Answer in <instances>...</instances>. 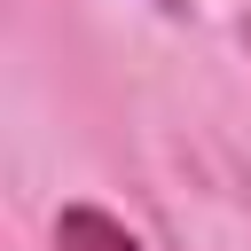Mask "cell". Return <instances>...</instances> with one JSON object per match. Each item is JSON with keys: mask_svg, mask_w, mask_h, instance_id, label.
Returning <instances> with one entry per match:
<instances>
[{"mask_svg": "<svg viewBox=\"0 0 251 251\" xmlns=\"http://www.w3.org/2000/svg\"><path fill=\"white\" fill-rule=\"evenodd\" d=\"M55 251H141V235L126 220H110L102 204H63L55 212Z\"/></svg>", "mask_w": 251, "mask_h": 251, "instance_id": "obj_1", "label": "cell"}, {"mask_svg": "<svg viewBox=\"0 0 251 251\" xmlns=\"http://www.w3.org/2000/svg\"><path fill=\"white\" fill-rule=\"evenodd\" d=\"M157 8H180V0H157Z\"/></svg>", "mask_w": 251, "mask_h": 251, "instance_id": "obj_2", "label": "cell"}]
</instances>
